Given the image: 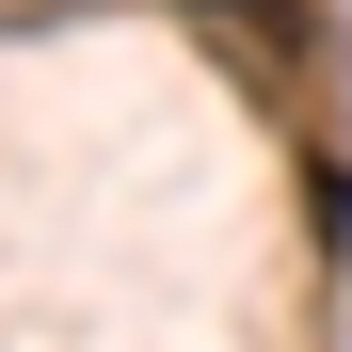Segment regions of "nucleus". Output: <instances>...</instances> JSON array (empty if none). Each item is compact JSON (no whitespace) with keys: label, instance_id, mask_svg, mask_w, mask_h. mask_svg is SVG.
<instances>
[{"label":"nucleus","instance_id":"f257e3e1","mask_svg":"<svg viewBox=\"0 0 352 352\" xmlns=\"http://www.w3.org/2000/svg\"><path fill=\"white\" fill-rule=\"evenodd\" d=\"M176 16L256 80H320V0H176Z\"/></svg>","mask_w":352,"mask_h":352}]
</instances>
